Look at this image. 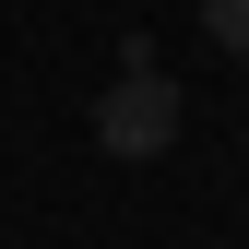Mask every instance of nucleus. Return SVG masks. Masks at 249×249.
I'll return each instance as SVG.
<instances>
[{
    "instance_id": "f257e3e1",
    "label": "nucleus",
    "mask_w": 249,
    "mask_h": 249,
    "mask_svg": "<svg viewBox=\"0 0 249 249\" xmlns=\"http://www.w3.org/2000/svg\"><path fill=\"white\" fill-rule=\"evenodd\" d=\"M178 119H190V107H178V83L154 71V48L131 36V59H119V83L95 95V142L119 154V166H154V154L178 142Z\"/></svg>"
},
{
    "instance_id": "f03ea898",
    "label": "nucleus",
    "mask_w": 249,
    "mask_h": 249,
    "mask_svg": "<svg viewBox=\"0 0 249 249\" xmlns=\"http://www.w3.org/2000/svg\"><path fill=\"white\" fill-rule=\"evenodd\" d=\"M202 36L226 48V59H249V0H202Z\"/></svg>"
}]
</instances>
